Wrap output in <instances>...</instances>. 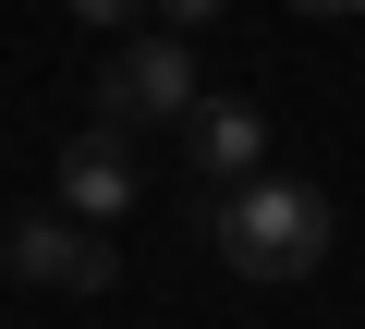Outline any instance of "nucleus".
<instances>
[{"instance_id":"7","label":"nucleus","mask_w":365,"mask_h":329,"mask_svg":"<svg viewBox=\"0 0 365 329\" xmlns=\"http://www.w3.org/2000/svg\"><path fill=\"white\" fill-rule=\"evenodd\" d=\"M146 0H73V25H134Z\"/></svg>"},{"instance_id":"8","label":"nucleus","mask_w":365,"mask_h":329,"mask_svg":"<svg viewBox=\"0 0 365 329\" xmlns=\"http://www.w3.org/2000/svg\"><path fill=\"white\" fill-rule=\"evenodd\" d=\"M292 13H365V0H292Z\"/></svg>"},{"instance_id":"6","label":"nucleus","mask_w":365,"mask_h":329,"mask_svg":"<svg viewBox=\"0 0 365 329\" xmlns=\"http://www.w3.org/2000/svg\"><path fill=\"white\" fill-rule=\"evenodd\" d=\"M220 13H232V0H158V25H170V37H182V25H220Z\"/></svg>"},{"instance_id":"4","label":"nucleus","mask_w":365,"mask_h":329,"mask_svg":"<svg viewBox=\"0 0 365 329\" xmlns=\"http://www.w3.org/2000/svg\"><path fill=\"white\" fill-rule=\"evenodd\" d=\"M182 158H195L207 196H232L244 171H268V110H244V98H195V110H182Z\"/></svg>"},{"instance_id":"3","label":"nucleus","mask_w":365,"mask_h":329,"mask_svg":"<svg viewBox=\"0 0 365 329\" xmlns=\"http://www.w3.org/2000/svg\"><path fill=\"white\" fill-rule=\"evenodd\" d=\"M182 110H195V61H182L170 25H158V37H122V49L98 61V122L146 134V122H182Z\"/></svg>"},{"instance_id":"2","label":"nucleus","mask_w":365,"mask_h":329,"mask_svg":"<svg viewBox=\"0 0 365 329\" xmlns=\"http://www.w3.org/2000/svg\"><path fill=\"white\" fill-rule=\"evenodd\" d=\"M0 268H13L25 293H73V305L122 280V256H110V220H73V208H37V220H13Z\"/></svg>"},{"instance_id":"1","label":"nucleus","mask_w":365,"mask_h":329,"mask_svg":"<svg viewBox=\"0 0 365 329\" xmlns=\"http://www.w3.org/2000/svg\"><path fill=\"white\" fill-rule=\"evenodd\" d=\"M207 244L232 280L280 293V280H317L329 268V196L292 183V171H244L232 196H207Z\"/></svg>"},{"instance_id":"5","label":"nucleus","mask_w":365,"mask_h":329,"mask_svg":"<svg viewBox=\"0 0 365 329\" xmlns=\"http://www.w3.org/2000/svg\"><path fill=\"white\" fill-rule=\"evenodd\" d=\"M61 208H73V220H122V208H134V134H122V122H86V134L61 146Z\"/></svg>"}]
</instances>
